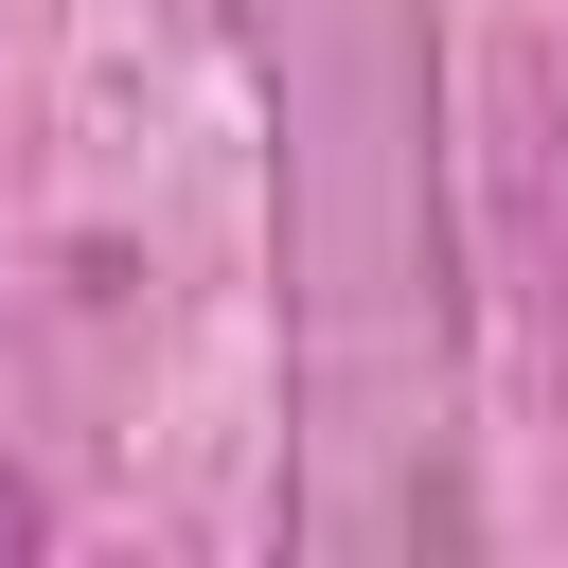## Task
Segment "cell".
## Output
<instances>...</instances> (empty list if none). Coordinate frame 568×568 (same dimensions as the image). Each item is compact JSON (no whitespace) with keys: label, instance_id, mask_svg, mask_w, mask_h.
<instances>
[{"label":"cell","instance_id":"6da1fadb","mask_svg":"<svg viewBox=\"0 0 568 568\" xmlns=\"http://www.w3.org/2000/svg\"><path fill=\"white\" fill-rule=\"evenodd\" d=\"M18 532H36V497H18V479H0V550H18Z\"/></svg>","mask_w":568,"mask_h":568}]
</instances>
